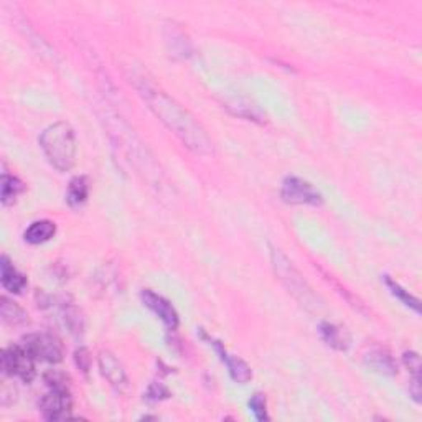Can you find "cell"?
Wrapping results in <instances>:
<instances>
[{
  "label": "cell",
  "mask_w": 422,
  "mask_h": 422,
  "mask_svg": "<svg viewBox=\"0 0 422 422\" xmlns=\"http://www.w3.org/2000/svg\"><path fill=\"white\" fill-rule=\"evenodd\" d=\"M0 199H2V203L5 206L9 205H14L15 200L19 199V195L24 194L25 190V185L24 181L14 177V175H9V174H4L2 175V181H0Z\"/></svg>",
  "instance_id": "cell-18"
},
{
  "label": "cell",
  "mask_w": 422,
  "mask_h": 422,
  "mask_svg": "<svg viewBox=\"0 0 422 422\" xmlns=\"http://www.w3.org/2000/svg\"><path fill=\"white\" fill-rule=\"evenodd\" d=\"M0 315H2V320L10 327H20V325H25L29 322V315L24 311L22 307L17 306L14 301H10L7 297L0 298Z\"/></svg>",
  "instance_id": "cell-17"
},
{
  "label": "cell",
  "mask_w": 422,
  "mask_h": 422,
  "mask_svg": "<svg viewBox=\"0 0 422 422\" xmlns=\"http://www.w3.org/2000/svg\"><path fill=\"white\" fill-rule=\"evenodd\" d=\"M89 181L86 177H74L68 185L66 201L71 206H81L88 200Z\"/></svg>",
  "instance_id": "cell-19"
},
{
  "label": "cell",
  "mask_w": 422,
  "mask_h": 422,
  "mask_svg": "<svg viewBox=\"0 0 422 422\" xmlns=\"http://www.w3.org/2000/svg\"><path fill=\"white\" fill-rule=\"evenodd\" d=\"M272 264L279 276V279L284 282V286L292 292L293 297H297L302 303L308 306L311 302H315V297L312 296L311 287L307 286V282L303 281V277L298 274V271L293 267L289 259L286 258V254L281 249L272 248L271 251Z\"/></svg>",
  "instance_id": "cell-3"
},
{
  "label": "cell",
  "mask_w": 422,
  "mask_h": 422,
  "mask_svg": "<svg viewBox=\"0 0 422 422\" xmlns=\"http://www.w3.org/2000/svg\"><path fill=\"white\" fill-rule=\"evenodd\" d=\"M403 360L404 365L408 366V370L411 371V375L421 376V358L416 351H406Z\"/></svg>",
  "instance_id": "cell-23"
},
{
  "label": "cell",
  "mask_w": 422,
  "mask_h": 422,
  "mask_svg": "<svg viewBox=\"0 0 422 422\" xmlns=\"http://www.w3.org/2000/svg\"><path fill=\"white\" fill-rule=\"evenodd\" d=\"M71 394L69 389H50L40 401L41 414L46 421H65L71 418Z\"/></svg>",
  "instance_id": "cell-7"
},
{
  "label": "cell",
  "mask_w": 422,
  "mask_h": 422,
  "mask_svg": "<svg viewBox=\"0 0 422 422\" xmlns=\"http://www.w3.org/2000/svg\"><path fill=\"white\" fill-rule=\"evenodd\" d=\"M384 282H386V286L389 287L393 296L398 297L406 307H411L414 312H419V301L414 296H411L409 291L403 289V287H401L396 281H393L389 276H384Z\"/></svg>",
  "instance_id": "cell-20"
},
{
  "label": "cell",
  "mask_w": 422,
  "mask_h": 422,
  "mask_svg": "<svg viewBox=\"0 0 422 422\" xmlns=\"http://www.w3.org/2000/svg\"><path fill=\"white\" fill-rule=\"evenodd\" d=\"M56 234V224L50 220L34 221L24 233V239L29 244H44Z\"/></svg>",
  "instance_id": "cell-14"
},
{
  "label": "cell",
  "mask_w": 422,
  "mask_h": 422,
  "mask_svg": "<svg viewBox=\"0 0 422 422\" xmlns=\"http://www.w3.org/2000/svg\"><path fill=\"white\" fill-rule=\"evenodd\" d=\"M281 196L291 205H311L320 206L323 203V196L307 180L298 177H287L282 184Z\"/></svg>",
  "instance_id": "cell-6"
},
{
  "label": "cell",
  "mask_w": 422,
  "mask_h": 422,
  "mask_svg": "<svg viewBox=\"0 0 422 422\" xmlns=\"http://www.w3.org/2000/svg\"><path fill=\"white\" fill-rule=\"evenodd\" d=\"M56 318L60 320L63 327L68 328V332L71 335H79L83 332V317L78 308L71 306V303L61 302L56 308Z\"/></svg>",
  "instance_id": "cell-15"
},
{
  "label": "cell",
  "mask_w": 422,
  "mask_h": 422,
  "mask_svg": "<svg viewBox=\"0 0 422 422\" xmlns=\"http://www.w3.org/2000/svg\"><path fill=\"white\" fill-rule=\"evenodd\" d=\"M365 363L371 368L373 371L379 373V375L384 376H394L398 375V365L394 361L393 355L389 353L386 348H381V346H376V348H371L365 355Z\"/></svg>",
  "instance_id": "cell-11"
},
{
  "label": "cell",
  "mask_w": 422,
  "mask_h": 422,
  "mask_svg": "<svg viewBox=\"0 0 422 422\" xmlns=\"http://www.w3.org/2000/svg\"><path fill=\"white\" fill-rule=\"evenodd\" d=\"M15 396H17V388L14 384H9V381H4L2 389H0V404L7 408V406L14 403Z\"/></svg>",
  "instance_id": "cell-24"
},
{
  "label": "cell",
  "mask_w": 422,
  "mask_h": 422,
  "mask_svg": "<svg viewBox=\"0 0 422 422\" xmlns=\"http://www.w3.org/2000/svg\"><path fill=\"white\" fill-rule=\"evenodd\" d=\"M226 108L233 112L234 116L238 117H243V119H248V121H258V122H264V114L263 111H261L258 106L251 103L248 99H243V98H233L231 101H228L226 103Z\"/></svg>",
  "instance_id": "cell-16"
},
{
  "label": "cell",
  "mask_w": 422,
  "mask_h": 422,
  "mask_svg": "<svg viewBox=\"0 0 422 422\" xmlns=\"http://www.w3.org/2000/svg\"><path fill=\"white\" fill-rule=\"evenodd\" d=\"M213 345H215V348L218 351V355H220L221 361L228 366L229 375H231L234 381L239 383V384H246L251 378H253V371H251L248 363L243 361L241 358L229 355L228 351L224 350V346L220 343V341H213Z\"/></svg>",
  "instance_id": "cell-10"
},
{
  "label": "cell",
  "mask_w": 422,
  "mask_h": 422,
  "mask_svg": "<svg viewBox=\"0 0 422 422\" xmlns=\"http://www.w3.org/2000/svg\"><path fill=\"white\" fill-rule=\"evenodd\" d=\"M320 335H322L325 343H327L328 346H332L333 350L346 351L350 348V341H351L350 335L345 328L338 327V325L323 322L322 325H320Z\"/></svg>",
  "instance_id": "cell-13"
},
{
  "label": "cell",
  "mask_w": 422,
  "mask_h": 422,
  "mask_svg": "<svg viewBox=\"0 0 422 422\" xmlns=\"http://www.w3.org/2000/svg\"><path fill=\"white\" fill-rule=\"evenodd\" d=\"M48 162L58 172H68L76 162V136L66 122L48 126L39 139Z\"/></svg>",
  "instance_id": "cell-2"
},
{
  "label": "cell",
  "mask_w": 422,
  "mask_h": 422,
  "mask_svg": "<svg viewBox=\"0 0 422 422\" xmlns=\"http://www.w3.org/2000/svg\"><path fill=\"white\" fill-rule=\"evenodd\" d=\"M141 297H142L144 306H146L149 311L156 313L157 317L165 323V327L170 330H175L179 327V313L167 298H164L162 296H159V293L152 291H142Z\"/></svg>",
  "instance_id": "cell-9"
},
{
  "label": "cell",
  "mask_w": 422,
  "mask_h": 422,
  "mask_svg": "<svg viewBox=\"0 0 422 422\" xmlns=\"http://www.w3.org/2000/svg\"><path fill=\"white\" fill-rule=\"evenodd\" d=\"M22 345L36 361L60 363L63 360V343L51 333H30L22 340Z\"/></svg>",
  "instance_id": "cell-5"
},
{
  "label": "cell",
  "mask_w": 422,
  "mask_h": 422,
  "mask_svg": "<svg viewBox=\"0 0 422 422\" xmlns=\"http://www.w3.org/2000/svg\"><path fill=\"white\" fill-rule=\"evenodd\" d=\"M36 360L24 345L9 346L2 353V371L5 376L19 378L24 383H31L36 375Z\"/></svg>",
  "instance_id": "cell-4"
},
{
  "label": "cell",
  "mask_w": 422,
  "mask_h": 422,
  "mask_svg": "<svg viewBox=\"0 0 422 422\" xmlns=\"http://www.w3.org/2000/svg\"><path fill=\"white\" fill-rule=\"evenodd\" d=\"M74 360H76V365L79 370H81L84 375H88L89 371V363H91V358L86 348H79L76 353H74Z\"/></svg>",
  "instance_id": "cell-25"
},
{
  "label": "cell",
  "mask_w": 422,
  "mask_h": 422,
  "mask_svg": "<svg viewBox=\"0 0 422 422\" xmlns=\"http://www.w3.org/2000/svg\"><path fill=\"white\" fill-rule=\"evenodd\" d=\"M249 409L253 411L254 418L258 421H267V419H269V416H267V404H266L264 394L256 393L254 396L249 399Z\"/></svg>",
  "instance_id": "cell-21"
},
{
  "label": "cell",
  "mask_w": 422,
  "mask_h": 422,
  "mask_svg": "<svg viewBox=\"0 0 422 422\" xmlns=\"http://www.w3.org/2000/svg\"><path fill=\"white\" fill-rule=\"evenodd\" d=\"M137 79L136 88L139 94L146 101L149 109L162 121V124L172 131L185 144V147L195 152L196 156H211L213 142L200 122H196L189 111L181 108L177 101L170 98L165 91L159 89L156 84L147 81L146 78Z\"/></svg>",
  "instance_id": "cell-1"
},
{
  "label": "cell",
  "mask_w": 422,
  "mask_h": 422,
  "mask_svg": "<svg viewBox=\"0 0 422 422\" xmlns=\"http://www.w3.org/2000/svg\"><path fill=\"white\" fill-rule=\"evenodd\" d=\"M98 363H99V370L103 373V376L108 379L109 384L116 389V391L119 393L129 391L131 383H129V378H127L124 366H122V363L117 360L111 351H101Z\"/></svg>",
  "instance_id": "cell-8"
},
{
  "label": "cell",
  "mask_w": 422,
  "mask_h": 422,
  "mask_svg": "<svg viewBox=\"0 0 422 422\" xmlns=\"http://www.w3.org/2000/svg\"><path fill=\"white\" fill-rule=\"evenodd\" d=\"M45 383L50 389H69L68 376L60 371H50L45 375Z\"/></svg>",
  "instance_id": "cell-22"
},
{
  "label": "cell",
  "mask_w": 422,
  "mask_h": 422,
  "mask_svg": "<svg viewBox=\"0 0 422 422\" xmlns=\"http://www.w3.org/2000/svg\"><path fill=\"white\" fill-rule=\"evenodd\" d=\"M0 276H2L0 279H2V286L5 291L20 293L26 287V277L10 263L7 256H4L2 261H0Z\"/></svg>",
  "instance_id": "cell-12"
}]
</instances>
